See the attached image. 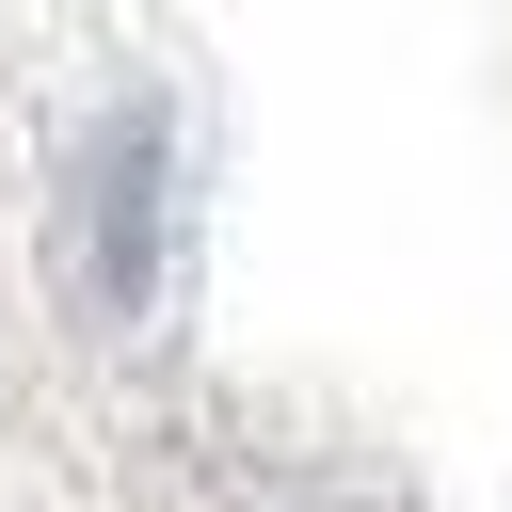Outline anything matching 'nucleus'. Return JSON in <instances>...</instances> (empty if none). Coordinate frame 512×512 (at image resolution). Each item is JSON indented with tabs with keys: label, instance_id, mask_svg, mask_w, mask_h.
Listing matches in <instances>:
<instances>
[{
	"label": "nucleus",
	"instance_id": "nucleus-1",
	"mask_svg": "<svg viewBox=\"0 0 512 512\" xmlns=\"http://www.w3.org/2000/svg\"><path fill=\"white\" fill-rule=\"evenodd\" d=\"M144 288H160V128L96 160V304H144Z\"/></svg>",
	"mask_w": 512,
	"mask_h": 512
}]
</instances>
